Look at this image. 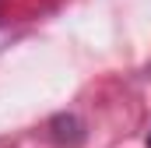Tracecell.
Masks as SVG:
<instances>
[{
  "label": "cell",
  "instance_id": "obj_1",
  "mask_svg": "<svg viewBox=\"0 0 151 148\" xmlns=\"http://www.w3.org/2000/svg\"><path fill=\"white\" fill-rule=\"evenodd\" d=\"M148 148H151V134H148Z\"/></svg>",
  "mask_w": 151,
  "mask_h": 148
}]
</instances>
